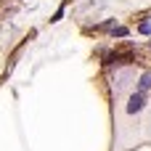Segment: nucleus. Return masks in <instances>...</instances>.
I'll return each mask as SVG.
<instances>
[{
    "label": "nucleus",
    "instance_id": "f257e3e1",
    "mask_svg": "<svg viewBox=\"0 0 151 151\" xmlns=\"http://www.w3.org/2000/svg\"><path fill=\"white\" fill-rule=\"evenodd\" d=\"M143 109H146V93L135 90V93L127 98V114H141Z\"/></svg>",
    "mask_w": 151,
    "mask_h": 151
},
{
    "label": "nucleus",
    "instance_id": "f03ea898",
    "mask_svg": "<svg viewBox=\"0 0 151 151\" xmlns=\"http://www.w3.org/2000/svg\"><path fill=\"white\" fill-rule=\"evenodd\" d=\"M138 90H141V93H149V90H151V72H143V74H141V80H138Z\"/></svg>",
    "mask_w": 151,
    "mask_h": 151
},
{
    "label": "nucleus",
    "instance_id": "7ed1b4c3",
    "mask_svg": "<svg viewBox=\"0 0 151 151\" xmlns=\"http://www.w3.org/2000/svg\"><path fill=\"white\" fill-rule=\"evenodd\" d=\"M130 29L127 27H111V37H127Z\"/></svg>",
    "mask_w": 151,
    "mask_h": 151
},
{
    "label": "nucleus",
    "instance_id": "20e7f679",
    "mask_svg": "<svg viewBox=\"0 0 151 151\" xmlns=\"http://www.w3.org/2000/svg\"><path fill=\"white\" fill-rule=\"evenodd\" d=\"M138 32L141 35H151V21H141L138 24Z\"/></svg>",
    "mask_w": 151,
    "mask_h": 151
},
{
    "label": "nucleus",
    "instance_id": "39448f33",
    "mask_svg": "<svg viewBox=\"0 0 151 151\" xmlns=\"http://www.w3.org/2000/svg\"><path fill=\"white\" fill-rule=\"evenodd\" d=\"M64 8H66V5H61V8H58V11H56V13H53V19H50V21H53V24H56V21H61V19H64Z\"/></svg>",
    "mask_w": 151,
    "mask_h": 151
}]
</instances>
